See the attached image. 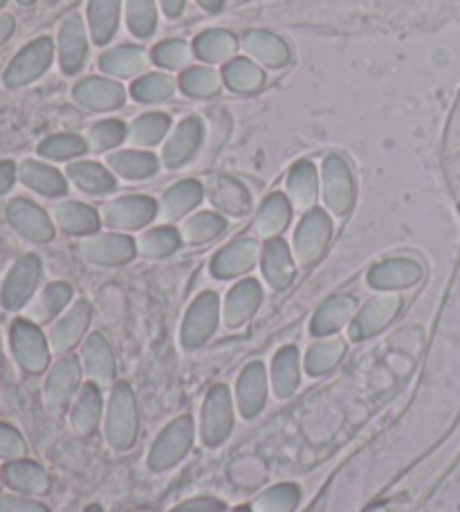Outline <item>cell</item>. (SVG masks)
I'll return each mask as SVG.
<instances>
[{"mask_svg":"<svg viewBox=\"0 0 460 512\" xmlns=\"http://www.w3.org/2000/svg\"><path fill=\"white\" fill-rule=\"evenodd\" d=\"M137 436V407L133 391L126 382L115 384L108 400L106 414V438L117 450H128Z\"/></svg>","mask_w":460,"mask_h":512,"instance_id":"cell-1","label":"cell"},{"mask_svg":"<svg viewBox=\"0 0 460 512\" xmlns=\"http://www.w3.org/2000/svg\"><path fill=\"white\" fill-rule=\"evenodd\" d=\"M324 200L335 216H346L355 205V178L342 155H328L324 160Z\"/></svg>","mask_w":460,"mask_h":512,"instance_id":"cell-2","label":"cell"},{"mask_svg":"<svg viewBox=\"0 0 460 512\" xmlns=\"http://www.w3.org/2000/svg\"><path fill=\"white\" fill-rule=\"evenodd\" d=\"M330 236H333V223H330L328 214L321 212V209H310L299 223L297 234H294V256H297V261L301 265L317 263L328 248Z\"/></svg>","mask_w":460,"mask_h":512,"instance_id":"cell-3","label":"cell"},{"mask_svg":"<svg viewBox=\"0 0 460 512\" xmlns=\"http://www.w3.org/2000/svg\"><path fill=\"white\" fill-rule=\"evenodd\" d=\"M9 337H12L14 358L27 373H43L48 369L50 349L39 326L27 322V319H16Z\"/></svg>","mask_w":460,"mask_h":512,"instance_id":"cell-4","label":"cell"},{"mask_svg":"<svg viewBox=\"0 0 460 512\" xmlns=\"http://www.w3.org/2000/svg\"><path fill=\"white\" fill-rule=\"evenodd\" d=\"M54 59V43L48 36L43 39H36L30 45L16 54L9 63V68L5 72V84L9 88H21L30 81L39 79L45 70L50 68V63Z\"/></svg>","mask_w":460,"mask_h":512,"instance_id":"cell-5","label":"cell"},{"mask_svg":"<svg viewBox=\"0 0 460 512\" xmlns=\"http://www.w3.org/2000/svg\"><path fill=\"white\" fill-rule=\"evenodd\" d=\"M234 427V409H232V396H229V389L218 384V387L211 389L205 398V407H202V425L200 434L202 441L209 447L220 445L232 432Z\"/></svg>","mask_w":460,"mask_h":512,"instance_id":"cell-6","label":"cell"},{"mask_svg":"<svg viewBox=\"0 0 460 512\" xmlns=\"http://www.w3.org/2000/svg\"><path fill=\"white\" fill-rule=\"evenodd\" d=\"M41 281V259L36 254H25L14 263L0 292V301L7 310L23 308L32 299Z\"/></svg>","mask_w":460,"mask_h":512,"instance_id":"cell-7","label":"cell"},{"mask_svg":"<svg viewBox=\"0 0 460 512\" xmlns=\"http://www.w3.org/2000/svg\"><path fill=\"white\" fill-rule=\"evenodd\" d=\"M193 441V423L191 418L182 416L176 418L173 423L164 429V432L158 436V441H155L153 450H151V468L153 470H169L176 465L178 461L184 459V454L189 452Z\"/></svg>","mask_w":460,"mask_h":512,"instance_id":"cell-8","label":"cell"},{"mask_svg":"<svg viewBox=\"0 0 460 512\" xmlns=\"http://www.w3.org/2000/svg\"><path fill=\"white\" fill-rule=\"evenodd\" d=\"M218 324V295L216 292H202L193 301L182 324V346L187 351L198 349L205 344Z\"/></svg>","mask_w":460,"mask_h":512,"instance_id":"cell-9","label":"cell"},{"mask_svg":"<svg viewBox=\"0 0 460 512\" xmlns=\"http://www.w3.org/2000/svg\"><path fill=\"white\" fill-rule=\"evenodd\" d=\"M7 221L23 239L32 243H50L54 239V225L50 216L32 200L14 198L7 205Z\"/></svg>","mask_w":460,"mask_h":512,"instance_id":"cell-10","label":"cell"},{"mask_svg":"<svg viewBox=\"0 0 460 512\" xmlns=\"http://www.w3.org/2000/svg\"><path fill=\"white\" fill-rule=\"evenodd\" d=\"M158 216V203L149 196L117 198L104 209V223L115 230H140Z\"/></svg>","mask_w":460,"mask_h":512,"instance_id":"cell-11","label":"cell"},{"mask_svg":"<svg viewBox=\"0 0 460 512\" xmlns=\"http://www.w3.org/2000/svg\"><path fill=\"white\" fill-rule=\"evenodd\" d=\"M402 299L398 295L375 297L355 315L351 324V337L355 342H362L366 337L380 333L382 328L389 326L395 315L400 313Z\"/></svg>","mask_w":460,"mask_h":512,"instance_id":"cell-12","label":"cell"},{"mask_svg":"<svg viewBox=\"0 0 460 512\" xmlns=\"http://www.w3.org/2000/svg\"><path fill=\"white\" fill-rule=\"evenodd\" d=\"M75 102L88 111H115L126 102V90L117 81L104 77H86L75 86Z\"/></svg>","mask_w":460,"mask_h":512,"instance_id":"cell-13","label":"cell"},{"mask_svg":"<svg viewBox=\"0 0 460 512\" xmlns=\"http://www.w3.org/2000/svg\"><path fill=\"white\" fill-rule=\"evenodd\" d=\"M88 57L86 25L79 14H70L59 32V59L66 75H77Z\"/></svg>","mask_w":460,"mask_h":512,"instance_id":"cell-14","label":"cell"},{"mask_svg":"<svg viewBox=\"0 0 460 512\" xmlns=\"http://www.w3.org/2000/svg\"><path fill=\"white\" fill-rule=\"evenodd\" d=\"M81 252L90 263L122 265L135 259L137 245L131 236L124 234H97L81 243Z\"/></svg>","mask_w":460,"mask_h":512,"instance_id":"cell-15","label":"cell"},{"mask_svg":"<svg viewBox=\"0 0 460 512\" xmlns=\"http://www.w3.org/2000/svg\"><path fill=\"white\" fill-rule=\"evenodd\" d=\"M422 279V265L413 259H389L368 272V283L377 290L411 288Z\"/></svg>","mask_w":460,"mask_h":512,"instance_id":"cell-16","label":"cell"},{"mask_svg":"<svg viewBox=\"0 0 460 512\" xmlns=\"http://www.w3.org/2000/svg\"><path fill=\"white\" fill-rule=\"evenodd\" d=\"M81 380V367L79 360L72 358H61L54 364L48 382H45V402H48L50 409H63L72 398V393L77 391Z\"/></svg>","mask_w":460,"mask_h":512,"instance_id":"cell-17","label":"cell"},{"mask_svg":"<svg viewBox=\"0 0 460 512\" xmlns=\"http://www.w3.org/2000/svg\"><path fill=\"white\" fill-rule=\"evenodd\" d=\"M207 194H209L211 205L218 207L220 212H225L229 216L241 218L250 212L252 207L250 191H247L236 178H229V176L211 178L207 182Z\"/></svg>","mask_w":460,"mask_h":512,"instance_id":"cell-18","label":"cell"},{"mask_svg":"<svg viewBox=\"0 0 460 512\" xmlns=\"http://www.w3.org/2000/svg\"><path fill=\"white\" fill-rule=\"evenodd\" d=\"M202 142V122L198 117H187L178 124L176 131H173L171 140L164 146L162 160L169 169H178L182 164H187L193 153L198 151Z\"/></svg>","mask_w":460,"mask_h":512,"instance_id":"cell-19","label":"cell"},{"mask_svg":"<svg viewBox=\"0 0 460 512\" xmlns=\"http://www.w3.org/2000/svg\"><path fill=\"white\" fill-rule=\"evenodd\" d=\"M92 319V308L88 301H77L66 315H63L50 331V346L54 351H70L81 337H84L86 328Z\"/></svg>","mask_w":460,"mask_h":512,"instance_id":"cell-20","label":"cell"},{"mask_svg":"<svg viewBox=\"0 0 460 512\" xmlns=\"http://www.w3.org/2000/svg\"><path fill=\"white\" fill-rule=\"evenodd\" d=\"M263 290L259 281L245 279L229 290L227 301H225V324L229 328L243 326L247 319H250L256 310L261 306Z\"/></svg>","mask_w":460,"mask_h":512,"instance_id":"cell-21","label":"cell"},{"mask_svg":"<svg viewBox=\"0 0 460 512\" xmlns=\"http://www.w3.org/2000/svg\"><path fill=\"white\" fill-rule=\"evenodd\" d=\"M256 259H259V245L247 239L236 241L216 254L214 263H211V274L216 279H234L238 274L252 270Z\"/></svg>","mask_w":460,"mask_h":512,"instance_id":"cell-22","label":"cell"},{"mask_svg":"<svg viewBox=\"0 0 460 512\" xmlns=\"http://www.w3.org/2000/svg\"><path fill=\"white\" fill-rule=\"evenodd\" d=\"M268 398V373L261 362H252L238 378V407L245 418H254Z\"/></svg>","mask_w":460,"mask_h":512,"instance_id":"cell-23","label":"cell"},{"mask_svg":"<svg viewBox=\"0 0 460 512\" xmlns=\"http://www.w3.org/2000/svg\"><path fill=\"white\" fill-rule=\"evenodd\" d=\"M3 481L23 495H45L50 490V477L41 465L32 461H9L3 468Z\"/></svg>","mask_w":460,"mask_h":512,"instance_id":"cell-24","label":"cell"},{"mask_svg":"<svg viewBox=\"0 0 460 512\" xmlns=\"http://www.w3.org/2000/svg\"><path fill=\"white\" fill-rule=\"evenodd\" d=\"M243 45H245V52H250V57L261 61L263 66L268 68H283L285 63L290 61L288 43L272 32H263V30L247 32Z\"/></svg>","mask_w":460,"mask_h":512,"instance_id":"cell-25","label":"cell"},{"mask_svg":"<svg viewBox=\"0 0 460 512\" xmlns=\"http://www.w3.org/2000/svg\"><path fill=\"white\" fill-rule=\"evenodd\" d=\"M263 274L272 288L285 290L294 279V263L290 248L281 239L268 241L263 250Z\"/></svg>","mask_w":460,"mask_h":512,"instance_id":"cell-26","label":"cell"},{"mask_svg":"<svg viewBox=\"0 0 460 512\" xmlns=\"http://www.w3.org/2000/svg\"><path fill=\"white\" fill-rule=\"evenodd\" d=\"M319 194V173L310 160L292 164L288 173V196L299 209H310Z\"/></svg>","mask_w":460,"mask_h":512,"instance_id":"cell-27","label":"cell"},{"mask_svg":"<svg viewBox=\"0 0 460 512\" xmlns=\"http://www.w3.org/2000/svg\"><path fill=\"white\" fill-rule=\"evenodd\" d=\"M355 308H357L355 299L348 295L328 299L326 304L317 310V315L312 317V324H310L312 335L326 337V335L337 333L339 328H342L348 319L355 315Z\"/></svg>","mask_w":460,"mask_h":512,"instance_id":"cell-28","label":"cell"},{"mask_svg":"<svg viewBox=\"0 0 460 512\" xmlns=\"http://www.w3.org/2000/svg\"><path fill=\"white\" fill-rule=\"evenodd\" d=\"M21 180L23 185H27L34 191H39L43 196L57 198V196H66L68 191V182L61 176L57 169L48 167V164L36 162V160H27L21 167Z\"/></svg>","mask_w":460,"mask_h":512,"instance_id":"cell-29","label":"cell"},{"mask_svg":"<svg viewBox=\"0 0 460 512\" xmlns=\"http://www.w3.org/2000/svg\"><path fill=\"white\" fill-rule=\"evenodd\" d=\"M119 9H122V0H90L88 3V25L92 41L97 45H106L115 36Z\"/></svg>","mask_w":460,"mask_h":512,"instance_id":"cell-30","label":"cell"},{"mask_svg":"<svg viewBox=\"0 0 460 512\" xmlns=\"http://www.w3.org/2000/svg\"><path fill=\"white\" fill-rule=\"evenodd\" d=\"M202 200V185L196 180H182L178 185H173L162 198L160 214L167 221H178L184 214H189L191 209H196Z\"/></svg>","mask_w":460,"mask_h":512,"instance_id":"cell-31","label":"cell"},{"mask_svg":"<svg viewBox=\"0 0 460 512\" xmlns=\"http://www.w3.org/2000/svg\"><path fill=\"white\" fill-rule=\"evenodd\" d=\"M54 221L66 234L75 236H86L95 234L99 230V216L92 207L84 203H63L54 209Z\"/></svg>","mask_w":460,"mask_h":512,"instance_id":"cell-32","label":"cell"},{"mask_svg":"<svg viewBox=\"0 0 460 512\" xmlns=\"http://www.w3.org/2000/svg\"><path fill=\"white\" fill-rule=\"evenodd\" d=\"M108 167L126 180H144L160 169V160L144 151H119L110 155Z\"/></svg>","mask_w":460,"mask_h":512,"instance_id":"cell-33","label":"cell"},{"mask_svg":"<svg viewBox=\"0 0 460 512\" xmlns=\"http://www.w3.org/2000/svg\"><path fill=\"white\" fill-rule=\"evenodd\" d=\"M146 63L149 57L142 48H135V45H122V48H115L106 52L104 57L99 59V68L106 72V75L115 77H133L137 72L146 70Z\"/></svg>","mask_w":460,"mask_h":512,"instance_id":"cell-34","label":"cell"},{"mask_svg":"<svg viewBox=\"0 0 460 512\" xmlns=\"http://www.w3.org/2000/svg\"><path fill=\"white\" fill-rule=\"evenodd\" d=\"M272 387L279 398H290L299 387V351L285 346L272 362Z\"/></svg>","mask_w":460,"mask_h":512,"instance_id":"cell-35","label":"cell"},{"mask_svg":"<svg viewBox=\"0 0 460 512\" xmlns=\"http://www.w3.org/2000/svg\"><path fill=\"white\" fill-rule=\"evenodd\" d=\"M223 79H225V84L234 90V93L250 95V93H256V90L263 88L265 75H263V70L256 66V63H252L250 59L236 57V59L225 63Z\"/></svg>","mask_w":460,"mask_h":512,"instance_id":"cell-36","label":"cell"},{"mask_svg":"<svg viewBox=\"0 0 460 512\" xmlns=\"http://www.w3.org/2000/svg\"><path fill=\"white\" fill-rule=\"evenodd\" d=\"M84 364L90 378L110 382L115 376V358L108 342L99 333H92L84 344Z\"/></svg>","mask_w":460,"mask_h":512,"instance_id":"cell-37","label":"cell"},{"mask_svg":"<svg viewBox=\"0 0 460 512\" xmlns=\"http://www.w3.org/2000/svg\"><path fill=\"white\" fill-rule=\"evenodd\" d=\"M292 209L288 198L283 194H272L259 209V216H256V232L265 239H274L279 236L285 227L290 223Z\"/></svg>","mask_w":460,"mask_h":512,"instance_id":"cell-38","label":"cell"},{"mask_svg":"<svg viewBox=\"0 0 460 512\" xmlns=\"http://www.w3.org/2000/svg\"><path fill=\"white\" fill-rule=\"evenodd\" d=\"M68 176L81 191H86V194H108V191H113L117 187L115 178L110 176V171H106V167H101L97 162L70 164Z\"/></svg>","mask_w":460,"mask_h":512,"instance_id":"cell-39","label":"cell"},{"mask_svg":"<svg viewBox=\"0 0 460 512\" xmlns=\"http://www.w3.org/2000/svg\"><path fill=\"white\" fill-rule=\"evenodd\" d=\"M236 48H238L236 36L225 30L202 32L196 39V43H193V52H196V57L207 63L227 61L236 52Z\"/></svg>","mask_w":460,"mask_h":512,"instance_id":"cell-40","label":"cell"},{"mask_svg":"<svg viewBox=\"0 0 460 512\" xmlns=\"http://www.w3.org/2000/svg\"><path fill=\"white\" fill-rule=\"evenodd\" d=\"M101 411H104V407H101V393L95 384H88V387L81 389L75 409H72V427L84 436L92 434L101 420Z\"/></svg>","mask_w":460,"mask_h":512,"instance_id":"cell-41","label":"cell"},{"mask_svg":"<svg viewBox=\"0 0 460 512\" xmlns=\"http://www.w3.org/2000/svg\"><path fill=\"white\" fill-rule=\"evenodd\" d=\"M225 218L214 212H200L182 225V239L189 245H205L225 232Z\"/></svg>","mask_w":460,"mask_h":512,"instance_id":"cell-42","label":"cell"},{"mask_svg":"<svg viewBox=\"0 0 460 512\" xmlns=\"http://www.w3.org/2000/svg\"><path fill=\"white\" fill-rule=\"evenodd\" d=\"M70 297H72V288L68 283L63 281L50 283V286L41 292V297L34 301L30 315L36 319V322H50V319L57 317L61 310L68 306Z\"/></svg>","mask_w":460,"mask_h":512,"instance_id":"cell-43","label":"cell"},{"mask_svg":"<svg viewBox=\"0 0 460 512\" xmlns=\"http://www.w3.org/2000/svg\"><path fill=\"white\" fill-rule=\"evenodd\" d=\"M346 344L339 337H330V340H321L310 346L306 355V371L310 376H321L335 367V364L344 358Z\"/></svg>","mask_w":460,"mask_h":512,"instance_id":"cell-44","label":"cell"},{"mask_svg":"<svg viewBox=\"0 0 460 512\" xmlns=\"http://www.w3.org/2000/svg\"><path fill=\"white\" fill-rule=\"evenodd\" d=\"M171 126L169 115L164 113H146L142 117H137V120L128 128V137H131L133 144H140V146H155L162 142V137L167 135Z\"/></svg>","mask_w":460,"mask_h":512,"instance_id":"cell-45","label":"cell"},{"mask_svg":"<svg viewBox=\"0 0 460 512\" xmlns=\"http://www.w3.org/2000/svg\"><path fill=\"white\" fill-rule=\"evenodd\" d=\"M180 90L189 97L209 99L220 90V77L216 70L205 68V66L189 68L180 75Z\"/></svg>","mask_w":460,"mask_h":512,"instance_id":"cell-46","label":"cell"},{"mask_svg":"<svg viewBox=\"0 0 460 512\" xmlns=\"http://www.w3.org/2000/svg\"><path fill=\"white\" fill-rule=\"evenodd\" d=\"M131 93L142 104L164 102V99H169L176 93V81L169 75H164V72H153V75H144L142 79H137Z\"/></svg>","mask_w":460,"mask_h":512,"instance_id":"cell-47","label":"cell"},{"mask_svg":"<svg viewBox=\"0 0 460 512\" xmlns=\"http://www.w3.org/2000/svg\"><path fill=\"white\" fill-rule=\"evenodd\" d=\"M88 149H90L88 140L70 133L52 135L39 144V153L48 160H72V158H79V155H84Z\"/></svg>","mask_w":460,"mask_h":512,"instance_id":"cell-48","label":"cell"},{"mask_svg":"<svg viewBox=\"0 0 460 512\" xmlns=\"http://www.w3.org/2000/svg\"><path fill=\"white\" fill-rule=\"evenodd\" d=\"M126 21L137 39H149L158 25L155 0H126Z\"/></svg>","mask_w":460,"mask_h":512,"instance_id":"cell-49","label":"cell"},{"mask_svg":"<svg viewBox=\"0 0 460 512\" xmlns=\"http://www.w3.org/2000/svg\"><path fill=\"white\" fill-rule=\"evenodd\" d=\"M180 234L173 227H155V230L146 232L140 239V252L151 259H162L178 250Z\"/></svg>","mask_w":460,"mask_h":512,"instance_id":"cell-50","label":"cell"},{"mask_svg":"<svg viewBox=\"0 0 460 512\" xmlns=\"http://www.w3.org/2000/svg\"><path fill=\"white\" fill-rule=\"evenodd\" d=\"M299 501V488L283 483L265 492L254 504V512H290Z\"/></svg>","mask_w":460,"mask_h":512,"instance_id":"cell-51","label":"cell"},{"mask_svg":"<svg viewBox=\"0 0 460 512\" xmlns=\"http://www.w3.org/2000/svg\"><path fill=\"white\" fill-rule=\"evenodd\" d=\"M124 137H126V126L122 122L117 120L97 122L88 133V146L92 151H108L122 144Z\"/></svg>","mask_w":460,"mask_h":512,"instance_id":"cell-52","label":"cell"},{"mask_svg":"<svg viewBox=\"0 0 460 512\" xmlns=\"http://www.w3.org/2000/svg\"><path fill=\"white\" fill-rule=\"evenodd\" d=\"M191 48L184 41H162L153 48V61L158 63L160 68L167 70H180L191 61Z\"/></svg>","mask_w":460,"mask_h":512,"instance_id":"cell-53","label":"cell"},{"mask_svg":"<svg viewBox=\"0 0 460 512\" xmlns=\"http://www.w3.org/2000/svg\"><path fill=\"white\" fill-rule=\"evenodd\" d=\"M27 454V445L23 436L16 432L12 425L0 423V459L7 461H21Z\"/></svg>","mask_w":460,"mask_h":512,"instance_id":"cell-54","label":"cell"},{"mask_svg":"<svg viewBox=\"0 0 460 512\" xmlns=\"http://www.w3.org/2000/svg\"><path fill=\"white\" fill-rule=\"evenodd\" d=\"M0 512H50L43 504L23 497H0Z\"/></svg>","mask_w":460,"mask_h":512,"instance_id":"cell-55","label":"cell"},{"mask_svg":"<svg viewBox=\"0 0 460 512\" xmlns=\"http://www.w3.org/2000/svg\"><path fill=\"white\" fill-rule=\"evenodd\" d=\"M225 506L223 501L218 499H193V501H187V504H182L180 508H176L173 512H223Z\"/></svg>","mask_w":460,"mask_h":512,"instance_id":"cell-56","label":"cell"},{"mask_svg":"<svg viewBox=\"0 0 460 512\" xmlns=\"http://www.w3.org/2000/svg\"><path fill=\"white\" fill-rule=\"evenodd\" d=\"M16 180V167L14 162H0V196L7 194L9 189H12Z\"/></svg>","mask_w":460,"mask_h":512,"instance_id":"cell-57","label":"cell"},{"mask_svg":"<svg viewBox=\"0 0 460 512\" xmlns=\"http://www.w3.org/2000/svg\"><path fill=\"white\" fill-rule=\"evenodd\" d=\"M14 27H16V23H14L12 16H9V14L0 16V45L9 41V36L14 34Z\"/></svg>","mask_w":460,"mask_h":512,"instance_id":"cell-58","label":"cell"},{"mask_svg":"<svg viewBox=\"0 0 460 512\" xmlns=\"http://www.w3.org/2000/svg\"><path fill=\"white\" fill-rule=\"evenodd\" d=\"M162 12L169 18H178L184 9V0H160Z\"/></svg>","mask_w":460,"mask_h":512,"instance_id":"cell-59","label":"cell"},{"mask_svg":"<svg viewBox=\"0 0 460 512\" xmlns=\"http://www.w3.org/2000/svg\"><path fill=\"white\" fill-rule=\"evenodd\" d=\"M223 3L225 0H198V5L205 7L207 12H220V9H223Z\"/></svg>","mask_w":460,"mask_h":512,"instance_id":"cell-60","label":"cell"},{"mask_svg":"<svg viewBox=\"0 0 460 512\" xmlns=\"http://www.w3.org/2000/svg\"><path fill=\"white\" fill-rule=\"evenodd\" d=\"M18 3H21V5H32L34 0H18Z\"/></svg>","mask_w":460,"mask_h":512,"instance_id":"cell-61","label":"cell"},{"mask_svg":"<svg viewBox=\"0 0 460 512\" xmlns=\"http://www.w3.org/2000/svg\"><path fill=\"white\" fill-rule=\"evenodd\" d=\"M5 3H7V0H0V7H3V5H5Z\"/></svg>","mask_w":460,"mask_h":512,"instance_id":"cell-62","label":"cell"},{"mask_svg":"<svg viewBox=\"0 0 460 512\" xmlns=\"http://www.w3.org/2000/svg\"><path fill=\"white\" fill-rule=\"evenodd\" d=\"M234 512H247V510H243V508H241V510H234Z\"/></svg>","mask_w":460,"mask_h":512,"instance_id":"cell-63","label":"cell"},{"mask_svg":"<svg viewBox=\"0 0 460 512\" xmlns=\"http://www.w3.org/2000/svg\"><path fill=\"white\" fill-rule=\"evenodd\" d=\"M0 483H3V477H0Z\"/></svg>","mask_w":460,"mask_h":512,"instance_id":"cell-64","label":"cell"}]
</instances>
